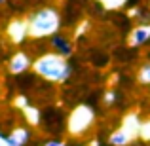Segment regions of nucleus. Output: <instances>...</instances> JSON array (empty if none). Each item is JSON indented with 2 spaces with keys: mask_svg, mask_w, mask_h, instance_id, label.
<instances>
[{
  "mask_svg": "<svg viewBox=\"0 0 150 146\" xmlns=\"http://www.w3.org/2000/svg\"><path fill=\"white\" fill-rule=\"evenodd\" d=\"M33 68L34 74L38 78L51 84H63L72 76V65L69 63V59L61 57V55L48 51V53H42L40 57H36L33 61Z\"/></svg>",
  "mask_w": 150,
  "mask_h": 146,
  "instance_id": "obj_1",
  "label": "nucleus"
},
{
  "mask_svg": "<svg viewBox=\"0 0 150 146\" xmlns=\"http://www.w3.org/2000/svg\"><path fill=\"white\" fill-rule=\"evenodd\" d=\"M27 25H29V34L33 38H50L51 34L59 32L61 15L55 8L44 6L29 15Z\"/></svg>",
  "mask_w": 150,
  "mask_h": 146,
  "instance_id": "obj_2",
  "label": "nucleus"
},
{
  "mask_svg": "<svg viewBox=\"0 0 150 146\" xmlns=\"http://www.w3.org/2000/svg\"><path fill=\"white\" fill-rule=\"evenodd\" d=\"M50 48L53 49V53L61 55V57H65V59L72 57V53H74L72 40H70L67 34H63V32L51 34V36H50Z\"/></svg>",
  "mask_w": 150,
  "mask_h": 146,
  "instance_id": "obj_3",
  "label": "nucleus"
},
{
  "mask_svg": "<svg viewBox=\"0 0 150 146\" xmlns=\"http://www.w3.org/2000/svg\"><path fill=\"white\" fill-rule=\"evenodd\" d=\"M91 120H93V112H91L89 106H80V108H76L72 112V116H70V121H69L70 131H74V133L82 131L86 125L91 123Z\"/></svg>",
  "mask_w": 150,
  "mask_h": 146,
  "instance_id": "obj_4",
  "label": "nucleus"
},
{
  "mask_svg": "<svg viewBox=\"0 0 150 146\" xmlns=\"http://www.w3.org/2000/svg\"><path fill=\"white\" fill-rule=\"evenodd\" d=\"M33 66V59L29 57L27 51H17V53L11 55L10 63H8V68H10L11 74H23V72H29V68Z\"/></svg>",
  "mask_w": 150,
  "mask_h": 146,
  "instance_id": "obj_5",
  "label": "nucleus"
},
{
  "mask_svg": "<svg viewBox=\"0 0 150 146\" xmlns=\"http://www.w3.org/2000/svg\"><path fill=\"white\" fill-rule=\"evenodd\" d=\"M148 42H150V25L137 27L131 32V36H129V44L135 46V48H141V46L148 44Z\"/></svg>",
  "mask_w": 150,
  "mask_h": 146,
  "instance_id": "obj_6",
  "label": "nucleus"
},
{
  "mask_svg": "<svg viewBox=\"0 0 150 146\" xmlns=\"http://www.w3.org/2000/svg\"><path fill=\"white\" fill-rule=\"evenodd\" d=\"M8 34H10V38L13 42H23L27 38V34H29V25H27V21H19V19L11 21L10 29H8Z\"/></svg>",
  "mask_w": 150,
  "mask_h": 146,
  "instance_id": "obj_7",
  "label": "nucleus"
},
{
  "mask_svg": "<svg viewBox=\"0 0 150 146\" xmlns=\"http://www.w3.org/2000/svg\"><path fill=\"white\" fill-rule=\"evenodd\" d=\"M129 140H131V137H129V133L125 129L112 133V137H110V144H114V146H127Z\"/></svg>",
  "mask_w": 150,
  "mask_h": 146,
  "instance_id": "obj_8",
  "label": "nucleus"
},
{
  "mask_svg": "<svg viewBox=\"0 0 150 146\" xmlns=\"http://www.w3.org/2000/svg\"><path fill=\"white\" fill-rule=\"evenodd\" d=\"M40 146H70V142L59 139V137H51V139H46Z\"/></svg>",
  "mask_w": 150,
  "mask_h": 146,
  "instance_id": "obj_9",
  "label": "nucleus"
},
{
  "mask_svg": "<svg viewBox=\"0 0 150 146\" xmlns=\"http://www.w3.org/2000/svg\"><path fill=\"white\" fill-rule=\"evenodd\" d=\"M139 80L143 82V84H148L150 85V63L141 66V72H139Z\"/></svg>",
  "mask_w": 150,
  "mask_h": 146,
  "instance_id": "obj_10",
  "label": "nucleus"
},
{
  "mask_svg": "<svg viewBox=\"0 0 150 146\" xmlns=\"http://www.w3.org/2000/svg\"><path fill=\"white\" fill-rule=\"evenodd\" d=\"M4 4H8V0H0V6H4Z\"/></svg>",
  "mask_w": 150,
  "mask_h": 146,
  "instance_id": "obj_11",
  "label": "nucleus"
}]
</instances>
